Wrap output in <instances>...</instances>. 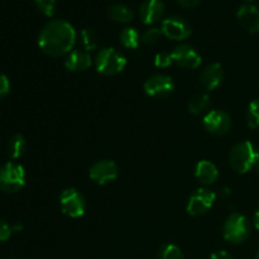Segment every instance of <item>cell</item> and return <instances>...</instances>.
Segmentation results:
<instances>
[{"instance_id": "cell-7", "label": "cell", "mask_w": 259, "mask_h": 259, "mask_svg": "<svg viewBox=\"0 0 259 259\" xmlns=\"http://www.w3.org/2000/svg\"><path fill=\"white\" fill-rule=\"evenodd\" d=\"M217 200V195L207 189H199L191 195L187 202V212L192 217L204 215L209 211Z\"/></svg>"}, {"instance_id": "cell-6", "label": "cell", "mask_w": 259, "mask_h": 259, "mask_svg": "<svg viewBox=\"0 0 259 259\" xmlns=\"http://www.w3.org/2000/svg\"><path fill=\"white\" fill-rule=\"evenodd\" d=\"M60 204L62 212L67 217L77 219L85 214L86 202L82 195L75 189H67L61 194Z\"/></svg>"}, {"instance_id": "cell-26", "label": "cell", "mask_w": 259, "mask_h": 259, "mask_svg": "<svg viewBox=\"0 0 259 259\" xmlns=\"http://www.w3.org/2000/svg\"><path fill=\"white\" fill-rule=\"evenodd\" d=\"M37 8L47 17H52L55 14L56 0H35Z\"/></svg>"}, {"instance_id": "cell-11", "label": "cell", "mask_w": 259, "mask_h": 259, "mask_svg": "<svg viewBox=\"0 0 259 259\" xmlns=\"http://www.w3.org/2000/svg\"><path fill=\"white\" fill-rule=\"evenodd\" d=\"M162 33L167 38L175 40H181L191 34V27L185 19L179 17L167 18L162 22Z\"/></svg>"}, {"instance_id": "cell-21", "label": "cell", "mask_w": 259, "mask_h": 259, "mask_svg": "<svg viewBox=\"0 0 259 259\" xmlns=\"http://www.w3.org/2000/svg\"><path fill=\"white\" fill-rule=\"evenodd\" d=\"M120 40L124 47L136 50L139 46V33L134 28H125L120 33Z\"/></svg>"}, {"instance_id": "cell-14", "label": "cell", "mask_w": 259, "mask_h": 259, "mask_svg": "<svg viewBox=\"0 0 259 259\" xmlns=\"http://www.w3.org/2000/svg\"><path fill=\"white\" fill-rule=\"evenodd\" d=\"M164 13V5L161 0H146L141 5L139 14L144 24H153L158 22Z\"/></svg>"}, {"instance_id": "cell-19", "label": "cell", "mask_w": 259, "mask_h": 259, "mask_svg": "<svg viewBox=\"0 0 259 259\" xmlns=\"http://www.w3.org/2000/svg\"><path fill=\"white\" fill-rule=\"evenodd\" d=\"M25 151V139L19 134H15L8 142V153L10 158L17 159L23 156Z\"/></svg>"}, {"instance_id": "cell-30", "label": "cell", "mask_w": 259, "mask_h": 259, "mask_svg": "<svg viewBox=\"0 0 259 259\" xmlns=\"http://www.w3.org/2000/svg\"><path fill=\"white\" fill-rule=\"evenodd\" d=\"M177 2H179V4L181 5V7L187 8V9H191V8L197 7L201 0H177Z\"/></svg>"}, {"instance_id": "cell-29", "label": "cell", "mask_w": 259, "mask_h": 259, "mask_svg": "<svg viewBox=\"0 0 259 259\" xmlns=\"http://www.w3.org/2000/svg\"><path fill=\"white\" fill-rule=\"evenodd\" d=\"M10 90V83L9 80L5 75H0V99L4 98L5 95H8Z\"/></svg>"}, {"instance_id": "cell-20", "label": "cell", "mask_w": 259, "mask_h": 259, "mask_svg": "<svg viewBox=\"0 0 259 259\" xmlns=\"http://www.w3.org/2000/svg\"><path fill=\"white\" fill-rule=\"evenodd\" d=\"M209 95H206V94H199V95L194 96L191 99V101L189 103V110L191 114L199 115V114L204 113L209 108Z\"/></svg>"}, {"instance_id": "cell-18", "label": "cell", "mask_w": 259, "mask_h": 259, "mask_svg": "<svg viewBox=\"0 0 259 259\" xmlns=\"http://www.w3.org/2000/svg\"><path fill=\"white\" fill-rule=\"evenodd\" d=\"M109 17L118 23H129L133 20L134 13L121 4H114L109 8Z\"/></svg>"}, {"instance_id": "cell-22", "label": "cell", "mask_w": 259, "mask_h": 259, "mask_svg": "<svg viewBox=\"0 0 259 259\" xmlns=\"http://www.w3.org/2000/svg\"><path fill=\"white\" fill-rule=\"evenodd\" d=\"M247 123L249 128H259V99L250 103L247 113Z\"/></svg>"}, {"instance_id": "cell-27", "label": "cell", "mask_w": 259, "mask_h": 259, "mask_svg": "<svg viewBox=\"0 0 259 259\" xmlns=\"http://www.w3.org/2000/svg\"><path fill=\"white\" fill-rule=\"evenodd\" d=\"M172 62H174V60H172L171 53L161 52V53H157L156 57H154V65H156L157 67L166 68L168 67V66H171Z\"/></svg>"}, {"instance_id": "cell-25", "label": "cell", "mask_w": 259, "mask_h": 259, "mask_svg": "<svg viewBox=\"0 0 259 259\" xmlns=\"http://www.w3.org/2000/svg\"><path fill=\"white\" fill-rule=\"evenodd\" d=\"M162 35H163L162 29H158V28H152V29H148L146 33H144L143 37H142V40H143L146 45L153 46L159 42Z\"/></svg>"}, {"instance_id": "cell-1", "label": "cell", "mask_w": 259, "mask_h": 259, "mask_svg": "<svg viewBox=\"0 0 259 259\" xmlns=\"http://www.w3.org/2000/svg\"><path fill=\"white\" fill-rule=\"evenodd\" d=\"M76 42V32L72 25L63 19L51 20L40 30L38 45L46 55L61 57L72 50Z\"/></svg>"}, {"instance_id": "cell-17", "label": "cell", "mask_w": 259, "mask_h": 259, "mask_svg": "<svg viewBox=\"0 0 259 259\" xmlns=\"http://www.w3.org/2000/svg\"><path fill=\"white\" fill-rule=\"evenodd\" d=\"M195 176H196V179L201 184L210 185L217 181L218 176H219V172H218V168L215 167V164L211 163V162L200 161L197 163L196 169H195Z\"/></svg>"}, {"instance_id": "cell-32", "label": "cell", "mask_w": 259, "mask_h": 259, "mask_svg": "<svg viewBox=\"0 0 259 259\" xmlns=\"http://www.w3.org/2000/svg\"><path fill=\"white\" fill-rule=\"evenodd\" d=\"M254 227H255V229L259 230V209L254 214Z\"/></svg>"}, {"instance_id": "cell-2", "label": "cell", "mask_w": 259, "mask_h": 259, "mask_svg": "<svg viewBox=\"0 0 259 259\" xmlns=\"http://www.w3.org/2000/svg\"><path fill=\"white\" fill-rule=\"evenodd\" d=\"M259 154L255 152L254 146L250 142L245 141L238 143L230 152L229 161L233 168L239 174H247L255 162H258Z\"/></svg>"}, {"instance_id": "cell-31", "label": "cell", "mask_w": 259, "mask_h": 259, "mask_svg": "<svg viewBox=\"0 0 259 259\" xmlns=\"http://www.w3.org/2000/svg\"><path fill=\"white\" fill-rule=\"evenodd\" d=\"M210 259H233V258L232 255H230L228 252H225V250H218V252L212 253Z\"/></svg>"}, {"instance_id": "cell-35", "label": "cell", "mask_w": 259, "mask_h": 259, "mask_svg": "<svg viewBox=\"0 0 259 259\" xmlns=\"http://www.w3.org/2000/svg\"><path fill=\"white\" fill-rule=\"evenodd\" d=\"M258 163H259V157H258Z\"/></svg>"}, {"instance_id": "cell-13", "label": "cell", "mask_w": 259, "mask_h": 259, "mask_svg": "<svg viewBox=\"0 0 259 259\" xmlns=\"http://www.w3.org/2000/svg\"><path fill=\"white\" fill-rule=\"evenodd\" d=\"M237 18L240 25L249 33L259 32V10L252 4H245L239 8Z\"/></svg>"}, {"instance_id": "cell-33", "label": "cell", "mask_w": 259, "mask_h": 259, "mask_svg": "<svg viewBox=\"0 0 259 259\" xmlns=\"http://www.w3.org/2000/svg\"><path fill=\"white\" fill-rule=\"evenodd\" d=\"M257 259H259V249H258V252H257Z\"/></svg>"}, {"instance_id": "cell-4", "label": "cell", "mask_w": 259, "mask_h": 259, "mask_svg": "<svg viewBox=\"0 0 259 259\" xmlns=\"http://www.w3.org/2000/svg\"><path fill=\"white\" fill-rule=\"evenodd\" d=\"M250 225L247 218L242 214H232L224 224V238L229 243L239 244L249 237Z\"/></svg>"}, {"instance_id": "cell-8", "label": "cell", "mask_w": 259, "mask_h": 259, "mask_svg": "<svg viewBox=\"0 0 259 259\" xmlns=\"http://www.w3.org/2000/svg\"><path fill=\"white\" fill-rule=\"evenodd\" d=\"M202 124L209 133L222 136V134L229 132L230 126H232V120H230V116L224 111L212 110L204 116Z\"/></svg>"}, {"instance_id": "cell-16", "label": "cell", "mask_w": 259, "mask_h": 259, "mask_svg": "<svg viewBox=\"0 0 259 259\" xmlns=\"http://www.w3.org/2000/svg\"><path fill=\"white\" fill-rule=\"evenodd\" d=\"M91 66V57L86 51L75 50L70 53L65 62L68 71H85Z\"/></svg>"}, {"instance_id": "cell-23", "label": "cell", "mask_w": 259, "mask_h": 259, "mask_svg": "<svg viewBox=\"0 0 259 259\" xmlns=\"http://www.w3.org/2000/svg\"><path fill=\"white\" fill-rule=\"evenodd\" d=\"M158 259H184V254L177 245L167 244L159 250Z\"/></svg>"}, {"instance_id": "cell-5", "label": "cell", "mask_w": 259, "mask_h": 259, "mask_svg": "<svg viewBox=\"0 0 259 259\" xmlns=\"http://www.w3.org/2000/svg\"><path fill=\"white\" fill-rule=\"evenodd\" d=\"M125 65V57L114 48H104L96 57V70L103 75H116L124 70Z\"/></svg>"}, {"instance_id": "cell-15", "label": "cell", "mask_w": 259, "mask_h": 259, "mask_svg": "<svg viewBox=\"0 0 259 259\" xmlns=\"http://www.w3.org/2000/svg\"><path fill=\"white\" fill-rule=\"evenodd\" d=\"M223 81V67L219 63H212L202 71L200 82L205 90H215Z\"/></svg>"}, {"instance_id": "cell-28", "label": "cell", "mask_w": 259, "mask_h": 259, "mask_svg": "<svg viewBox=\"0 0 259 259\" xmlns=\"http://www.w3.org/2000/svg\"><path fill=\"white\" fill-rule=\"evenodd\" d=\"M13 232V228H10L4 220L0 219V242H5L10 238Z\"/></svg>"}, {"instance_id": "cell-9", "label": "cell", "mask_w": 259, "mask_h": 259, "mask_svg": "<svg viewBox=\"0 0 259 259\" xmlns=\"http://www.w3.org/2000/svg\"><path fill=\"white\" fill-rule=\"evenodd\" d=\"M118 177V166L113 161L103 159L90 168V179L98 185H106Z\"/></svg>"}, {"instance_id": "cell-12", "label": "cell", "mask_w": 259, "mask_h": 259, "mask_svg": "<svg viewBox=\"0 0 259 259\" xmlns=\"http://www.w3.org/2000/svg\"><path fill=\"white\" fill-rule=\"evenodd\" d=\"M171 56L174 62L187 70H195L201 65V56L189 45L177 46Z\"/></svg>"}, {"instance_id": "cell-10", "label": "cell", "mask_w": 259, "mask_h": 259, "mask_svg": "<svg viewBox=\"0 0 259 259\" xmlns=\"http://www.w3.org/2000/svg\"><path fill=\"white\" fill-rule=\"evenodd\" d=\"M175 89V83L169 76L154 75L149 77L144 83V90L147 95L152 98H164L171 94Z\"/></svg>"}, {"instance_id": "cell-24", "label": "cell", "mask_w": 259, "mask_h": 259, "mask_svg": "<svg viewBox=\"0 0 259 259\" xmlns=\"http://www.w3.org/2000/svg\"><path fill=\"white\" fill-rule=\"evenodd\" d=\"M81 40L86 51H93L98 47V37L95 32L91 29H82L81 32Z\"/></svg>"}, {"instance_id": "cell-34", "label": "cell", "mask_w": 259, "mask_h": 259, "mask_svg": "<svg viewBox=\"0 0 259 259\" xmlns=\"http://www.w3.org/2000/svg\"><path fill=\"white\" fill-rule=\"evenodd\" d=\"M245 2H249V3H252V2H254V0H245Z\"/></svg>"}, {"instance_id": "cell-3", "label": "cell", "mask_w": 259, "mask_h": 259, "mask_svg": "<svg viewBox=\"0 0 259 259\" xmlns=\"http://www.w3.org/2000/svg\"><path fill=\"white\" fill-rule=\"evenodd\" d=\"M25 185V171L20 164L8 162L0 167V190L4 192H17Z\"/></svg>"}]
</instances>
